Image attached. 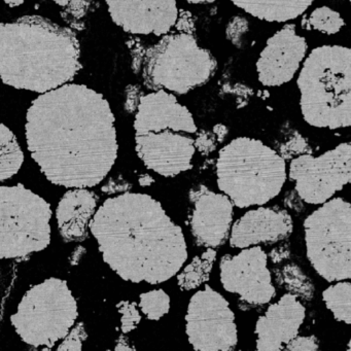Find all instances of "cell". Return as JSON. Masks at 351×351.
<instances>
[{
  "instance_id": "6da1fadb",
  "label": "cell",
  "mask_w": 351,
  "mask_h": 351,
  "mask_svg": "<svg viewBox=\"0 0 351 351\" xmlns=\"http://www.w3.org/2000/svg\"><path fill=\"white\" fill-rule=\"evenodd\" d=\"M25 132L30 156L56 186L93 188L118 157L110 104L85 85L66 84L40 94L28 108Z\"/></svg>"
},
{
  "instance_id": "7a4b0ae2",
  "label": "cell",
  "mask_w": 351,
  "mask_h": 351,
  "mask_svg": "<svg viewBox=\"0 0 351 351\" xmlns=\"http://www.w3.org/2000/svg\"><path fill=\"white\" fill-rule=\"evenodd\" d=\"M89 228L104 262L125 281L165 282L188 260L182 228L147 194L126 192L108 198Z\"/></svg>"
},
{
  "instance_id": "3957f363",
  "label": "cell",
  "mask_w": 351,
  "mask_h": 351,
  "mask_svg": "<svg viewBox=\"0 0 351 351\" xmlns=\"http://www.w3.org/2000/svg\"><path fill=\"white\" fill-rule=\"evenodd\" d=\"M73 30L40 16L0 25V75L18 90L44 94L66 85L82 69Z\"/></svg>"
},
{
  "instance_id": "277c9868",
  "label": "cell",
  "mask_w": 351,
  "mask_h": 351,
  "mask_svg": "<svg viewBox=\"0 0 351 351\" xmlns=\"http://www.w3.org/2000/svg\"><path fill=\"white\" fill-rule=\"evenodd\" d=\"M297 85L308 125L328 130L351 127V48L313 49L302 64Z\"/></svg>"
},
{
  "instance_id": "5b68a950",
  "label": "cell",
  "mask_w": 351,
  "mask_h": 351,
  "mask_svg": "<svg viewBox=\"0 0 351 351\" xmlns=\"http://www.w3.org/2000/svg\"><path fill=\"white\" fill-rule=\"evenodd\" d=\"M287 178L285 158L258 139L238 137L219 151L217 186L238 208L270 202Z\"/></svg>"
},
{
  "instance_id": "8992f818",
  "label": "cell",
  "mask_w": 351,
  "mask_h": 351,
  "mask_svg": "<svg viewBox=\"0 0 351 351\" xmlns=\"http://www.w3.org/2000/svg\"><path fill=\"white\" fill-rule=\"evenodd\" d=\"M217 69V59L199 46L194 36L166 34L147 49L143 84L154 91L167 90L184 95L208 83Z\"/></svg>"
},
{
  "instance_id": "52a82bcc",
  "label": "cell",
  "mask_w": 351,
  "mask_h": 351,
  "mask_svg": "<svg viewBox=\"0 0 351 351\" xmlns=\"http://www.w3.org/2000/svg\"><path fill=\"white\" fill-rule=\"evenodd\" d=\"M77 315V300L66 281L52 277L26 291L11 322L26 344L50 349L67 336Z\"/></svg>"
},
{
  "instance_id": "ba28073f",
  "label": "cell",
  "mask_w": 351,
  "mask_h": 351,
  "mask_svg": "<svg viewBox=\"0 0 351 351\" xmlns=\"http://www.w3.org/2000/svg\"><path fill=\"white\" fill-rule=\"evenodd\" d=\"M306 256L328 282L351 279V203L332 198L303 223Z\"/></svg>"
},
{
  "instance_id": "9c48e42d",
  "label": "cell",
  "mask_w": 351,
  "mask_h": 351,
  "mask_svg": "<svg viewBox=\"0 0 351 351\" xmlns=\"http://www.w3.org/2000/svg\"><path fill=\"white\" fill-rule=\"evenodd\" d=\"M51 205L22 184L0 188V258H23L51 243Z\"/></svg>"
},
{
  "instance_id": "30bf717a",
  "label": "cell",
  "mask_w": 351,
  "mask_h": 351,
  "mask_svg": "<svg viewBox=\"0 0 351 351\" xmlns=\"http://www.w3.org/2000/svg\"><path fill=\"white\" fill-rule=\"evenodd\" d=\"M289 176L303 202L322 205L351 184V143H342L334 149L291 160Z\"/></svg>"
},
{
  "instance_id": "8fae6325",
  "label": "cell",
  "mask_w": 351,
  "mask_h": 351,
  "mask_svg": "<svg viewBox=\"0 0 351 351\" xmlns=\"http://www.w3.org/2000/svg\"><path fill=\"white\" fill-rule=\"evenodd\" d=\"M186 332L195 350L230 351L238 344L235 314L229 302L209 285L191 298Z\"/></svg>"
},
{
  "instance_id": "7c38bea8",
  "label": "cell",
  "mask_w": 351,
  "mask_h": 351,
  "mask_svg": "<svg viewBox=\"0 0 351 351\" xmlns=\"http://www.w3.org/2000/svg\"><path fill=\"white\" fill-rule=\"evenodd\" d=\"M219 277L226 291L239 295L250 306L266 305L276 293L268 268V254L258 245L243 248L235 256H223Z\"/></svg>"
},
{
  "instance_id": "4fadbf2b",
  "label": "cell",
  "mask_w": 351,
  "mask_h": 351,
  "mask_svg": "<svg viewBox=\"0 0 351 351\" xmlns=\"http://www.w3.org/2000/svg\"><path fill=\"white\" fill-rule=\"evenodd\" d=\"M305 38L295 25L287 24L268 38L256 61L258 80L265 87H280L289 83L303 64L307 54Z\"/></svg>"
},
{
  "instance_id": "5bb4252c",
  "label": "cell",
  "mask_w": 351,
  "mask_h": 351,
  "mask_svg": "<svg viewBox=\"0 0 351 351\" xmlns=\"http://www.w3.org/2000/svg\"><path fill=\"white\" fill-rule=\"evenodd\" d=\"M112 22L133 36H166L176 26V0H104Z\"/></svg>"
},
{
  "instance_id": "9a60e30c",
  "label": "cell",
  "mask_w": 351,
  "mask_h": 351,
  "mask_svg": "<svg viewBox=\"0 0 351 351\" xmlns=\"http://www.w3.org/2000/svg\"><path fill=\"white\" fill-rule=\"evenodd\" d=\"M135 149L145 167L165 178L192 169L195 139L172 130L135 135Z\"/></svg>"
},
{
  "instance_id": "2e32d148",
  "label": "cell",
  "mask_w": 351,
  "mask_h": 351,
  "mask_svg": "<svg viewBox=\"0 0 351 351\" xmlns=\"http://www.w3.org/2000/svg\"><path fill=\"white\" fill-rule=\"evenodd\" d=\"M194 204L191 215V231L197 244L207 248L223 245L231 233L234 206L227 195L213 192L203 184L190 191Z\"/></svg>"
},
{
  "instance_id": "e0dca14e",
  "label": "cell",
  "mask_w": 351,
  "mask_h": 351,
  "mask_svg": "<svg viewBox=\"0 0 351 351\" xmlns=\"http://www.w3.org/2000/svg\"><path fill=\"white\" fill-rule=\"evenodd\" d=\"M306 308L297 295L285 293L271 304L256 322V347L260 351L283 350L299 335Z\"/></svg>"
},
{
  "instance_id": "ac0fdd59",
  "label": "cell",
  "mask_w": 351,
  "mask_h": 351,
  "mask_svg": "<svg viewBox=\"0 0 351 351\" xmlns=\"http://www.w3.org/2000/svg\"><path fill=\"white\" fill-rule=\"evenodd\" d=\"M293 231L291 215L279 207L258 206L244 213L232 226L230 245L233 248L252 247L282 241Z\"/></svg>"
},
{
  "instance_id": "d6986e66",
  "label": "cell",
  "mask_w": 351,
  "mask_h": 351,
  "mask_svg": "<svg viewBox=\"0 0 351 351\" xmlns=\"http://www.w3.org/2000/svg\"><path fill=\"white\" fill-rule=\"evenodd\" d=\"M135 135L149 132H197V126L190 110L182 106L176 96L165 90L147 94L141 99L135 114Z\"/></svg>"
},
{
  "instance_id": "ffe728a7",
  "label": "cell",
  "mask_w": 351,
  "mask_h": 351,
  "mask_svg": "<svg viewBox=\"0 0 351 351\" xmlns=\"http://www.w3.org/2000/svg\"><path fill=\"white\" fill-rule=\"evenodd\" d=\"M97 196L84 188L67 191L56 209L57 223L61 236L67 242L83 241L87 228L96 213Z\"/></svg>"
},
{
  "instance_id": "44dd1931",
  "label": "cell",
  "mask_w": 351,
  "mask_h": 351,
  "mask_svg": "<svg viewBox=\"0 0 351 351\" xmlns=\"http://www.w3.org/2000/svg\"><path fill=\"white\" fill-rule=\"evenodd\" d=\"M252 17L270 23H285L303 15L315 0H230Z\"/></svg>"
},
{
  "instance_id": "7402d4cb",
  "label": "cell",
  "mask_w": 351,
  "mask_h": 351,
  "mask_svg": "<svg viewBox=\"0 0 351 351\" xmlns=\"http://www.w3.org/2000/svg\"><path fill=\"white\" fill-rule=\"evenodd\" d=\"M24 162V154L13 132L1 124L0 126V180H10L19 172Z\"/></svg>"
},
{
  "instance_id": "603a6c76",
  "label": "cell",
  "mask_w": 351,
  "mask_h": 351,
  "mask_svg": "<svg viewBox=\"0 0 351 351\" xmlns=\"http://www.w3.org/2000/svg\"><path fill=\"white\" fill-rule=\"evenodd\" d=\"M217 260L215 248H207L200 256H195L192 262L178 274V287L182 291H192L206 282Z\"/></svg>"
},
{
  "instance_id": "cb8c5ba5",
  "label": "cell",
  "mask_w": 351,
  "mask_h": 351,
  "mask_svg": "<svg viewBox=\"0 0 351 351\" xmlns=\"http://www.w3.org/2000/svg\"><path fill=\"white\" fill-rule=\"evenodd\" d=\"M322 302L326 309L339 322L351 326V282L348 280L337 281L324 289L322 293Z\"/></svg>"
},
{
  "instance_id": "d4e9b609",
  "label": "cell",
  "mask_w": 351,
  "mask_h": 351,
  "mask_svg": "<svg viewBox=\"0 0 351 351\" xmlns=\"http://www.w3.org/2000/svg\"><path fill=\"white\" fill-rule=\"evenodd\" d=\"M275 278L280 287L304 301L313 298L314 285L308 275L295 263L287 264L275 271Z\"/></svg>"
},
{
  "instance_id": "484cf974",
  "label": "cell",
  "mask_w": 351,
  "mask_h": 351,
  "mask_svg": "<svg viewBox=\"0 0 351 351\" xmlns=\"http://www.w3.org/2000/svg\"><path fill=\"white\" fill-rule=\"evenodd\" d=\"M345 26V21L340 13L328 7H320L311 12L302 20V27L306 30H315L320 34H338Z\"/></svg>"
},
{
  "instance_id": "4316f807",
  "label": "cell",
  "mask_w": 351,
  "mask_h": 351,
  "mask_svg": "<svg viewBox=\"0 0 351 351\" xmlns=\"http://www.w3.org/2000/svg\"><path fill=\"white\" fill-rule=\"evenodd\" d=\"M139 307L149 320H160L170 310V297L163 289H153L139 295Z\"/></svg>"
},
{
  "instance_id": "83f0119b",
  "label": "cell",
  "mask_w": 351,
  "mask_h": 351,
  "mask_svg": "<svg viewBox=\"0 0 351 351\" xmlns=\"http://www.w3.org/2000/svg\"><path fill=\"white\" fill-rule=\"evenodd\" d=\"M117 309L121 314V330L123 334H128L135 330L141 320L137 304L135 302L121 301L117 304Z\"/></svg>"
},
{
  "instance_id": "f1b7e54d",
  "label": "cell",
  "mask_w": 351,
  "mask_h": 351,
  "mask_svg": "<svg viewBox=\"0 0 351 351\" xmlns=\"http://www.w3.org/2000/svg\"><path fill=\"white\" fill-rule=\"evenodd\" d=\"M248 32H250L248 20L243 16H234L226 27V38L233 46L242 48Z\"/></svg>"
},
{
  "instance_id": "f546056e",
  "label": "cell",
  "mask_w": 351,
  "mask_h": 351,
  "mask_svg": "<svg viewBox=\"0 0 351 351\" xmlns=\"http://www.w3.org/2000/svg\"><path fill=\"white\" fill-rule=\"evenodd\" d=\"M92 0H71L66 7L61 12L63 19L69 22L73 27L77 28L82 20L87 16L91 9Z\"/></svg>"
},
{
  "instance_id": "4dcf8cb0",
  "label": "cell",
  "mask_w": 351,
  "mask_h": 351,
  "mask_svg": "<svg viewBox=\"0 0 351 351\" xmlns=\"http://www.w3.org/2000/svg\"><path fill=\"white\" fill-rule=\"evenodd\" d=\"M278 153L285 160L291 159V158L295 159L299 156L311 154V147L302 135H300L299 133H295L282 143Z\"/></svg>"
},
{
  "instance_id": "1f68e13d",
  "label": "cell",
  "mask_w": 351,
  "mask_h": 351,
  "mask_svg": "<svg viewBox=\"0 0 351 351\" xmlns=\"http://www.w3.org/2000/svg\"><path fill=\"white\" fill-rule=\"evenodd\" d=\"M88 335L86 332L85 324L83 322H79L75 324L67 336L63 339L62 343L59 345L58 350L60 351H81L83 347L84 341L87 339Z\"/></svg>"
},
{
  "instance_id": "d6a6232c",
  "label": "cell",
  "mask_w": 351,
  "mask_h": 351,
  "mask_svg": "<svg viewBox=\"0 0 351 351\" xmlns=\"http://www.w3.org/2000/svg\"><path fill=\"white\" fill-rule=\"evenodd\" d=\"M217 136L215 133L210 131L201 130L197 134L196 139H195V147L198 149L199 153L202 154L203 156H208L209 154L213 153L217 149Z\"/></svg>"
},
{
  "instance_id": "836d02e7",
  "label": "cell",
  "mask_w": 351,
  "mask_h": 351,
  "mask_svg": "<svg viewBox=\"0 0 351 351\" xmlns=\"http://www.w3.org/2000/svg\"><path fill=\"white\" fill-rule=\"evenodd\" d=\"M289 351H315L319 349V341L315 336H299L298 335L285 346Z\"/></svg>"
},
{
  "instance_id": "e575fe53",
  "label": "cell",
  "mask_w": 351,
  "mask_h": 351,
  "mask_svg": "<svg viewBox=\"0 0 351 351\" xmlns=\"http://www.w3.org/2000/svg\"><path fill=\"white\" fill-rule=\"evenodd\" d=\"M143 96L145 94L138 85L127 86L126 90H125V110L129 114L136 112Z\"/></svg>"
},
{
  "instance_id": "d590c367",
  "label": "cell",
  "mask_w": 351,
  "mask_h": 351,
  "mask_svg": "<svg viewBox=\"0 0 351 351\" xmlns=\"http://www.w3.org/2000/svg\"><path fill=\"white\" fill-rule=\"evenodd\" d=\"M130 49L131 56H132V69L134 73H138L143 71L145 64V56H147V49L143 46L138 40H131L128 43Z\"/></svg>"
},
{
  "instance_id": "8d00e7d4",
  "label": "cell",
  "mask_w": 351,
  "mask_h": 351,
  "mask_svg": "<svg viewBox=\"0 0 351 351\" xmlns=\"http://www.w3.org/2000/svg\"><path fill=\"white\" fill-rule=\"evenodd\" d=\"M176 29L180 34H192L194 36L195 32V22L192 14L186 10H180L178 14V21H176Z\"/></svg>"
},
{
  "instance_id": "74e56055",
  "label": "cell",
  "mask_w": 351,
  "mask_h": 351,
  "mask_svg": "<svg viewBox=\"0 0 351 351\" xmlns=\"http://www.w3.org/2000/svg\"><path fill=\"white\" fill-rule=\"evenodd\" d=\"M132 188L130 184L124 178H110L104 186H102V192L106 194H116V193H126Z\"/></svg>"
},
{
  "instance_id": "f35d334b",
  "label": "cell",
  "mask_w": 351,
  "mask_h": 351,
  "mask_svg": "<svg viewBox=\"0 0 351 351\" xmlns=\"http://www.w3.org/2000/svg\"><path fill=\"white\" fill-rule=\"evenodd\" d=\"M271 260L273 263H280L281 261L285 260V258L289 256V250L287 248H283V246H279V247L275 248L269 254Z\"/></svg>"
},
{
  "instance_id": "ab89813d",
  "label": "cell",
  "mask_w": 351,
  "mask_h": 351,
  "mask_svg": "<svg viewBox=\"0 0 351 351\" xmlns=\"http://www.w3.org/2000/svg\"><path fill=\"white\" fill-rule=\"evenodd\" d=\"M86 252H87V250H86L84 246H77V247L73 250V254H71V258H69V263H71V266H77V265H79L82 258L85 256Z\"/></svg>"
},
{
  "instance_id": "60d3db41",
  "label": "cell",
  "mask_w": 351,
  "mask_h": 351,
  "mask_svg": "<svg viewBox=\"0 0 351 351\" xmlns=\"http://www.w3.org/2000/svg\"><path fill=\"white\" fill-rule=\"evenodd\" d=\"M213 133H215V136H217V141L219 143H223L225 141L226 137H227L228 133H229V129L227 128V126L223 124H217L213 127Z\"/></svg>"
},
{
  "instance_id": "b9f144b4",
  "label": "cell",
  "mask_w": 351,
  "mask_h": 351,
  "mask_svg": "<svg viewBox=\"0 0 351 351\" xmlns=\"http://www.w3.org/2000/svg\"><path fill=\"white\" fill-rule=\"evenodd\" d=\"M124 335V334H123ZM119 337L118 340H117L116 347L114 349L116 350H134V347H130V344H129L128 339L124 336Z\"/></svg>"
},
{
  "instance_id": "7bdbcfd3",
  "label": "cell",
  "mask_w": 351,
  "mask_h": 351,
  "mask_svg": "<svg viewBox=\"0 0 351 351\" xmlns=\"http://www.w3.org/2000/svg\"><path fill=\"white\" fill-rule=\"evenodd\" d=\"M155 182V178L153 176H149L147 173L141 174L138 178V184H141V186L145 188V186H152V184Z\"/></svg>"
},
{
  "instance_id": "ee69618b",
  "label": "cell",
  "mask_w": 351,
  "mask_h": 351,
  "mask_svg": "<svg viewBox=\"0 0 351 351\" xmlns=\"http://www.w3.org/2000/svg\"><path fill=\"white\" fill-rule=\"evenodd\" d=\"M3 1L10 8H18L24 3V0H3Z\"/></svg>"
},
{
  "instance_id": "f6af8a7d",
  "label": "cell",
  "mask_w": 351,
  "mask_h": 351,
  "mask_svg": "<svg viewBox=\"0 0 351 351\" xmlns=\"http://www.w3.org/2000/svg\"><path fill=\"white\" fill-rule=\"evenodd\" d=\"M191 5H209L215 3V0H186Z\"/></svg>"
},
{
  "instance_id": "bcb514c9",
  "label": "cell",
  "mask_w": 351,
  "mask_h": 351,
  "mask_svg": "<svg viewBox=\"0 0 351 351\" xmlns=\"http://www.w3.org/2000/svg\"><path fill=\"white\" fill-rule=\"evenodd\" d=\"M53 3H56L57 5L61 8H65L69 5L71 0H52Z\"/></svg>"
},
{
  "instance_id": "7dc6e473",
  "label": "cell",
  "mask_w": 351,
  "mask_h": 351,
  "mask_svg": "<svg viewBox=\"0 0 351 351\" xmlns=\"http://www.w3.org/2000/svg\"><path fill=\"white\" fill-rule=\"evenodd\" d=\"M347 349L351 351V338L350 340L348 341V343H347Z\"/></svg>"
},
{
  "instance_id": "c3c4849f",
  "label": "cell",
  "mask_w": 351,
  "mask_h": 351,
  "mask_svg": "<svg viewBox=\"0 0 351 351\" xmlns=\"http://www.w3.org/2000/svg\"><path fill=\"white\" fill-rule=\"evenodd\" d=\"M349 3H350V5H351V0H349Z\"/></svg>"
}]
</instances>
